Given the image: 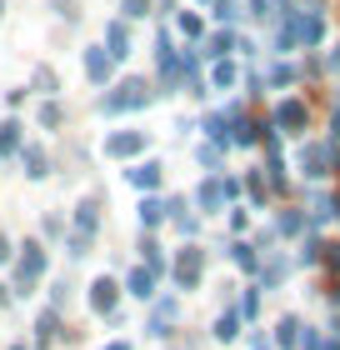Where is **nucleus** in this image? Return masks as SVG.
I'll list each match as a JSON object with an SVG mask.
<instances>
[{"instance_id": "8", "label": "nucleus", "mask_w": 340, "mask_h": 350, "mask_svg": "<svg viewBox=\"0 0 340 350\" xmlns=\"http://www.w3.org/2000/svg\"><path fill=\"white\" fill-rule=\"evenodd\" d=\"M151 285H155L151 270H135V275H131V291H135V295H151Z\"/></svg>"}, {"instance_id": "12", "label": "nucleus", "mask_w": 340, "mask_h": 350, "mask_svg": "<svg viewBox=\"0 0 340 350\" xmlns=\"http://www.w3.org/2000/svg\"><path fill=\"white\" fill-rule=\"evenodd\" d=\"M160 211H166V205H155V200H145V211H140V220H145V226H155V220H160Z\"/></svg>"}, {"instance_id": "4", "label": "nucleus", "mask_w": 340, "mask_h": 350, "mask_svg": "<svg viewBox=\"0 0 340 350\" xmlns=\"http://www.w3.org/2000/svg\"><path fill=\"white\" fill-rule=\"evenodd\" d=\"M140 146H145V135H116V140H105L110 155H131V150H140Z\"/></svg>"}, {"instance_id": "5", "label": "nucleus", "mask_w": 340, "mask_h": 350, "mask_svg": "<svg viewBox=\"0 0 340 350\" xmlns=\"http://www.w3.org/2000/svg\"><path fill=\"white\" fill-rule=\"evenodd\" d=\"M275 120H280V125H300L305 120V105L300 100H285L280 110H275Z\"/></svg>"}, {"instance_id": "14", "label": "nucleus", "mask_w": 340, "mask_h": 350, "mask_svg": "<svg viewBox=\"0 0 340 350\" xmlns=\"http://www.w3.org/2000/svg\"><path fill=\"white\" fill-rule=\"evenodd\" d=\"M10 256V241H5V235H0V260H5Z\"/></svg>"}, {"instance_id": "17", "label": "nucleus", "mask_w": 340, "mask_h": 350, "mask_svg": "<svg viewBox=\"0 0 340 350\" xmlns=\"http://www.w3.org/2000/svg\"><path fill=\"white\" fill-rule=\"evenodd\" d=\"M15 350H25V345H15Z\"/></svg>"}, {"instance_id": "16", "label": "nucleus", "mask_w": 340, "mask_h": 350, "mask_svg": "<svg viewBox=\"0 0 340 350\" xmlns=\"http://www.w3.org/2000/svg\"><path fill=\"white\" fill-rule=\"evenodd\" d=\"M0 306H5V291H0Z\"/></svg>"}, {"instance_id": "11", "label": "nucleus", "mask_w": 340, "mask_h": 350, "mask_svg": "<svg viewBox=\"0 0 340 350\" xmlns=\"http://www.w3.org/2000/svg\"><path fill=\"white\" fill-rule=\"evenodd\" d=\"M296 330H300L296 321H280V336H275V340H280V345H296Z\"/></svg>"}, {"instance_id": "2", "label": "nucleus", "mask_w": 340, "mask_h": 350, "mask_svg": "<svg viewBox=\"0 0 340 350\" xmlns=\"http://www.w3.org/2000/svg\"><path fill=\"white\" fill-rule=\"evenodd\" d=\"M145 100V85L131 81V85H120V95H105V110H125V105H140Z\"/></svg>"}, {"instance_id": "9", "label": "nucleus", "mask_w": 340, "mask_h": 350, "mask_svg": "<svg viewBox=\"0 0 340 350\" xmlns=\"http://www.w3.org/2000/svg\"><path fill=\"white\" fill-rule=\"evenodd\" d=\"M131 180H135V185H155V180H160V165H140Z\"/></svg>"}, {"instance_id": "3", "label": "nucleus", "mask_w": 340, "mask_h": 350, "mask_svg": "<svg viewBox=\"0 0 340 350\" xmlns=\"http://www.w3.org/2000/svg\"><path fill=\"white\" fill-rule=\"evenodd\" d=\"M175 280H181V285H196V280H200V250H185V256H181Z\"/></svg>"}, {"instance_id": "13", "label": "nucleus", "mask_w": 340, "mask_h": 350, "mask_svg": "<svg viewBox=\"0 0 340 350\" xmlns=\"http://www.w3.org/2000/svg\"><path fill=\"white\" fill-rule=\"evenodd\" d=\"M215 336H225V340H231V336H235V315H220V325H215Z\"/></svg>"}, {"instance_id": "10", "label": "nucleus", "mask_w": 340, "mask_h": 350, "mask_svg": "<svg viewBox=\"0 0 340 350\" xmlns=\"http://www.w3.org/2000/svg\"><path fill=\"white\" fill-rule=\"evenodd\" d=\"M25 175H45V155L40 150H25Z\"/></svg>"}, {"instance_id": "15", "label": "nucleus", "mask_w": 340, "mask_h": 350, "mask_svg": "<svg viewBox=\"0 0 340 350\" xmlns=\"http://www.w3.org/2000/svg\"><path fill=\"white\" fill-rule=\"evenodd\" d=\"M110 350H131V345H110Z\"/></svg>"}, {"instance_id": "1", "label": "nucleus", "mask_w": 340, "mask_h": 350, "mask_svg": "<svg viewBox=\"0 0 340 350\" xmlns=\"http://www.w3.org/2000/svg\"><path fill=\"white\" fill-rule=\"evenodd\" d=\"M40 270H45V250H40V245H25V260H21V291L40 275Z\"/></svg>"}, {"instance_id": "7", "label": "nucleus", "mask_w": 340, "mask_h": 350, "mask_svg": "<svg viewBox=\"0 0 340 350\" xmlns=\"http://www.w3.org/2000/svg\"><path fill=\"white\" fill-rule=\"evenodd\" d=\"M110 300H116V285H110V280H101V285H95V306H101V310H110Z\"/></svg>"}, {"instance_id": "6", "label": "nucleus", "mask_w": 340, "mask_h": 350, "mask_svg": "<svg viewBox=\"0 0 340 350\" xmlns=\"http://www.w3.org/2000/svg\"><path fill=\"white\" fill-rule=\"evenodd\" d=\"M86 66H90V81H105V75H110V55L105 51H90Z\"/></svg>"}]
</instances>
